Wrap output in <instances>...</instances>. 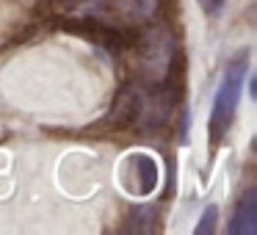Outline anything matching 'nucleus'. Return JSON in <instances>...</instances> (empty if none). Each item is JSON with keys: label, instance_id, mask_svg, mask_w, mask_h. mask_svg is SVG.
<instances>
[{"label": "nucleus", "instance_id": "nucleus-1", "mask_svg": "<svg viewBox=\"0 0 257 235\" xmlns=\"http://www.w3.org/2000/svg\"><path fill=\"white\" fill-rule=\"evenodd\" d=\"M139 75L144 80V89H161L169 80L174 67V39L166 28L161 25H152L147 28V34L139 42Z\"/></svg>", "mask_w": 257, "mask_h": 235}, {"label": "nucleus", "instance_id": "nucleus-2", "mask_svg": "<svg viewBox=\"0 0 257 235\" xmlns=\"http://www.w3.org/2000/svg\"><path fill=\"white\" fill-rule=\"evenodd\" d=\"M246 78V53H240L238 61H232L221 75V83L213 97V111H210V144H221V139L229 133L235 122V111L240 102V89Z\"/></svg>", "mask_w": 257, "mask_h": 235}, {"label": "nucleus", "instance_id": "nucleus-3", "mask_svg": "<svg viewBox=\"0 0 257 235\" xmlns=\"http://www.w3.org/2000/svg\"><path fill=\"white\" fill-rule=\"evenodd\" d=\"M122 183L127 185L130 194L136 196H150L158 185V163L152 155H144V152H136V155L127 158L122 169Z\"/></svg>", "mask_w": 257, "mask_h": 235}, {"label": "nucleus", "instance_id": "nucleus-4", "mask_svg": "<svg viewBox=\"0 0 257 235\" xmlns=\"http://www.w3.org/2000/svg\"><path fill=\"white\" fill-rule=\"evenodd\" d=\"M227 229L232 235H254L257 232V191L254 188H249L240 196L238 207L232 213V224Z\"/></svg>", "mask_w": 257, "mask_h": 235}, {"label": "nucleus", "instance_id": "nucleus-5", "mask_svg": "<svg viewBox=\"0 0 257 235\" xmlns=\"http://www.w3.org/2000/svg\"><path fill=\"white\" fill-rule=\"evenodd\" d=\"M116 9L130 23H147L161 9V0H116Z\"/></svg>", "mask_w": 257, "mask_h": 235}, {"label": "nucleus", "instance_id": "nucleus-6", "mask_svg": "<svg viewBox=\"0 0 257 235\" xmlns=\"http://www.w3.org/2000/svg\"><path fill=\"white\" fill-rule=\"evenodd\" d=\"M155 218H158V210L152 205H136L133 210L127 213L124 229H127V232H152V229H155Z\"/></svg>", "mask_w": 257, "mask_h": 235}, {"label": "nucleus", "instance_id": "nucleus-7", "mask_svg": "<svg viewBox=\"0 0 257 235\" xmlns=\"http://www.w3.org/2000/svg\"><path fill=\"white\" fill-rule=\"evenodd\" d=\"M216 216H218V210H216L213 205H207V207H205V213H202V218H199V224L194 227V232H196V235L213 232V229H216Z\"/></svg>", "mask_w": 257, "mask_h": 235}, {"label": "nucleus", "instance_id": "nucleus-8", "mask_svg": "<svg viewBox=\"0 0 257 235\" xmlns=\"http://www.w3.org/2000/svg\"><path fill=\"white\" fill-rule=\"evenodd\" d=\"M196 3H199V9L207 17H218L224 12V6H227V0H196Z\"/></svg>", "mask_w": 257, "mask_h": 235}, {"label": "nucleus", "instance_id": "nucleus-9", "mask_svg": "<svg viewBox=\"0 0 257 235\" xmlns=\"http://www.w3.org/2000/svg\"><path fill=\"white\" fill-rule=\"evenodd\" d=\"M64 3L69 9H75V12H97L105 0H64Z\"/></svg>", "mask_w": 257, "mask_h": 235}]
</instances>
